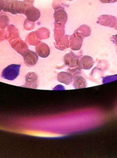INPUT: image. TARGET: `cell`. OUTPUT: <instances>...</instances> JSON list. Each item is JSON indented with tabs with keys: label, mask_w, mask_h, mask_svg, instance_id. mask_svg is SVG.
I'll list each match as a JSON object with an SVG mask.
<instances>
[{
	"label": "cell",
	"mask_w": 117,
	"mask_h": 158,
	"mask_svg": "<svg viewBox=\"0 0 117 158\" xmlns=\"http://www.w3.org/2000/svg\"><path fill=\"white\" fill-rule=\"evenodd\" d=\"M37 77L35 73H29L26 76L25 86L36 88L37 87Z\"/></svg>",
	"instance_id": "cell-12"
},
{
	"label": "cell",
	"mask_w": 117,
	"mask_h": 158,
	"mask_svg": "<svg viewBox=\"0 0 117 158\" xmlns=\"http://www.w3.org/2000/svg\"><path fill=\"white\" fill-rule=\"evenodd\" d=\"M101 3L103 4H107V3H114L117 2V0H99Z\"/></svg>",
	"instance_id": "cell-18"
},
{
	"label": "cell",
	"mask_w": 117,
	"mask_h": 158,
	"mask_svg": "<svg viewBox=\"0 0 117 158\" xmlns=\"http://www.w3.org/2000/svg\"><path fill=\"white\" fill-rule=\"evenodd\" d=\"M54 46L57 49L60 51H64L70 48L69 36L66 35L61 38L56 40Z\"/></svg>",
	"instance_id": "cell-10"
},
{
	"label": "cell",
	"mask_w": 117,
	"mask_h": 158,
	"mask_svg": "<svg viewBox=\"0 0 117 158\" xmlns=\"http://www.w3.org/2000/svg\"><path fill=\"white\" fill-rule=\"evenodd\" d=\"M25 64L28 66H32L37 63L38 56L37 53L32 51L27 50L22 55Z\"/></svg>",
	"instance_id": "cell-8"
},
{
	"label": "cell",
	"mask_w": 117,
	"mask_h": 158,
	"mask_svg": "<svg viewBox=\"0 0 117 158\" xmlns=\"http://www.w3.org/2000/svg\"><path fill=\"white\" fill-rule=\"evenodd\" d=\"M87 83L85 80L82 76H76L74 78L73 86L75 89L83 88L86 87Z\"/></svg>",
	"instance_id": "cell-15"
},
{
	"label": "cell",
	"mask_w": 117,
	"mask_h": 158,
	"mask_svg": "<svg viewBox=\"0 0 117 158\" xmlns=\"http://www.w3.org/2000/svg\"><path fill=\"white\" fill-rule=\"evenodd\" d=\"M116 30H117V22H116V25H115V27H114Z\"/></svg>",
	"instance_id": "cell-21"
},
{
	"label": "cell",
	"mask_w": 117,
	"mask_h": 158,
	"mask_svg": "<svg viewBox=\"0 0 117 158\" xmlns=\"http://www.w3.org/2000/svg\"><path fill=\"white\" fill-rule=\"evenodd\" d=\"M54 24H61L64 25L67 21V15L62 8L56 9L53 14Z\"/></svg>",
	"instance_id": "cell-7"
},
{
	"label": "cell",
	"mask_w": 117,
	"mask_h": 158,
	"mask_svg": "<svg viewBox=\"0 0 117 158\" xmlns=\"http://www.w3.org/2000/svg\"><path fill=\"white\" fill-rule=\"evenodd\" d=\"M73 76L70 73L61 72L57 75L58 81L66 85H69L72 82Z\"/></svg>",
	"instance_id": "cell-13"
},
{
	"label": "cell",
	"mask_w": 117,
	"mask_h": 158,
	"mask_svg": "<svg viewBox=\"0 0 117 158\" xmlns=\"http://www.w3.org/2000/svg\"></svg>",
	"instance_id": "cell-23"
},
{
	"label": "cell",
	"mask_w": 117,
	"mask_h": 158,
	"mask_svg": "<svg viewBox=\"0 0 117 158\" xmlns=\"http://www.w3.org/2000/svg\"><path fill=\"white\" fill-rule=\"evenodd\" d=\"M111 40L117 47V34L112 36L110 38Z\"/></svg>",
	"instance_id": "cell-19"
},
{
	"label": "cell",
	"mask_w": 117,
	"mask_h": 158,
	"mask_svg": "<svg viewBox=\"0 0 117 158\" xmlns=\"http://www.w3.org/2000/svg\"><path fill=\"white\" fill-rule=\"evenodd\" d=\"M84 38L80 33L75 31L74 33L69 37L70 48L73 51H78L81 48L83 40Z\"/></svg>",
	"instance_id": "cell-3"
},
{
	"label": "cell",
	"mask_w": 117,
	"mask_h": 158,
	"mask_svg": "<svg viewBox=\"0 0 117 158\" xmlns=\"http://www.w3.org/2000/svg\"><path fill=\"white\" fill-rule=\"evenodd\" d=\"M20 67V64H12L8 65L3 69L1 77L6 80H14L19 75Z\"/></svg>",
	"instance_id": "cell-2"
},
{
	"label": "cell",
	"mask_w": 117,
	"mask_h": 158,
	"mask_svg": "<svg viewBox=\"0 0 117 158\" xmlns=\"http://www.w3.org/2000/svg\"><path fill=\"white\" fill-rule=\"evenodd\" d=\"M117 18L112 15H104L99 16L97 23L102 26L113 28L116 25Z\"/></svg>",
	"instance_id": "cell-4"
},
{
	"label": "cell",
	"mask_w": 117,
	"mask_h": 158,
	"mask_svg": "<svg viewBox=\"0 0 117 158\" xmlns=\"http://www.w3.org/2000/svg\"><path fill=\"white\" fill-rule=\"evenodd\" d=\"M80 56L76 55L72 51L66 53L64 57V62L65 65L70 68H74L79 65Z\"/></svg>",
	"instance_id": "cell-5"
},
{
	"label": "cell",
	"mask_w": 117,
	"mask_h": 158,
	"mask_svg": "<svg viewBox=\"0 0 117 158\" xmlns=\"http://www.w3.org/2000/svg\"><path fill=\"white\" fill-rule=\"evenodd\" d=\"M75 31L79 32L84 38L89 37L91 35V29L90 27L86 25L80 26Z\"/></svg>",
	"instance_id": "cell-16"
},
{
	"label": "cell",
	"mask_w": 117,
	"mask_h": 158,
	"mask_svg": "<svg viewBox=\"0 0 117 158\" xmlns=\"http://www.w3.org/2000/svg\"><path fill=\"white\" fill-rule=\"evenodd\" d=\"M64 34V25L61 24H54V37L55 40L63 37Z\"/></svg>",
	"instance_id": "cell-14"
},
{
	"label": "cell",
	"mask_w": 117,
	"mask_h": 158,
	"mask_svg": "<svg viewBox=\"0 0 117 158\" xmlns=\"http://www.w3.org/2000/svg\"><path fill=\"white\" fill-rule=\"evenodd\" d=\"M5 5V0H0V11L2 10Z\"/></svg>",
	"instance_id": "cell-20"
},
{
	"label": "cell",
	"mask_w": 117,
	"mask_h": 158,
	"mask_svg": "<svg viewBox=\"0 0 117 158\" xmlns=\"http://www.w3.org/2000/svg\"><path fill=\"white\" fill-rule=\"evenodd\" d=\"M67 1H74V0H67Z\"/></svg>",
	"instance_id": "cell-22"
},
{
	"label": "cell",
	"mask_w": 117,
	"mask_h": 158,
	"mask_svg": "<svg viewBox=\"0 0 117 158\" xmlns=\"http://www.w3.org/2000/svg\"><path fill=\"white\" fill-rule=\"evenodd\" d=\"M94 64L95 61L92 57L88 55H84L80 60L79 65L81 69L88 70L94 66Z\"/></svg>",
	"instance_id": "cell-9"
},
{
	"label": "cell",
	"mask_w": 117,
	"mask_h": 158,
	"mask_svg": "<svg viewBox=\"0 0 117 158\" xmlns=\"http://www.w3.org/2000/svg\"><path fill=\"white\" fill-rule=\"evenodd\" d=\"M36 50L38 56L41 58H47L49 55V48L47 44L43 42H40L36 47Z\"/></svg>",
	"instance_id": "cell-11"
},
{
	"label": "cell",
	"mask_w": 117,
	"mask_h": 158,
	"mask_svg": "<svg viewBox=\"0 0 117 158\" xmlns=\"http://www.w3.org/2000/svg\"><path fill=\"white\" fill-rule=\"evenodd\" d=\"M24 15L26 17L27 20L32 23L37 22L39 19L41 15L39 10L33 6L27 7Z\"/></svg>",
	"instance_id": "cell-6"
},
{
	"label": "cell",
	"mask_w": 117,
	"mask_h": 158,
	"mask_svg": "<svg viewBox=\"0 0 117 158\" xmlns=\"http://www.w3.org/2000/svg\"><path fill=\"white\" fill-rule=\"evenodd\" d=\"M108 67V64L107 61L105 60H100L99 62L97 68L99 69V71H105L107 69Z\"/></svg>",
	"instance_id": "cell-17"
},
{
	"label": "cell",
	"mask_w": 117,
	"mask_h": 158,
	"mask_svg": "<svg viewBox=\"0 0 117 158\" xmlns=\"http://www.w3.org/2000/svg\"><path fill=\"white\" fill-rule=\"evenodd\" d=\"M27 8L25 2L18 0H5V5L2 11L13 15L24 14Z\"/></svg>",
	"instance_id": "cell-1"
}]
</instances>
